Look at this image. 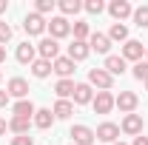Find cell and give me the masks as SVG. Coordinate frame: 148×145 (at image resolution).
Wrapping results in <instances>:
<instances>
[{"instance_id":"cell-1","label":"cell","mask_w":148,"mask_h":145,"mask_svg":"<svg viewBox=\"0 0 148 145\" xmlns=\"http://www.w3.org/2000/svg\"><path fill=\"white\" fill-rule=\"evenodd\" d=\"M46 26H49V20L43 17V14H37V12H29L26 20H23V29H26L29 37H40L43 31H46Z\"/></svg>"},{"instance_id":"cell-2","label":"cell","mask_w":148,"mask_h":145,"mask_svg":"<svg viewBox=\"0 0 148 145\" xmlns=\"http://www.w3.org/2000/svg\"><path fill=\"white\" fill-rule=\"evenodd\" d=\"M137 105H140V97L134 91H120L114 97V108H120L123 114H137Z\"/></svg>"},{"instance_id":"cell-3","label":"cell","mask_w":148,"mask_h":145,"mask_svg":"<svg viewBox=\"0 0 148 145\" xmlns=\"http://www.w3.org/2000/svg\"><path fill=\"white\" fill-rule=\"evenodd\" d=\"M88 85L97 91H111V85H114V77H111L106 68H91L88 71Z\"/></svg>"},{"instance_id":"cell-4","label":"cell","mask_w":148,"mask_h":145,"mask_svg":"<svg viewBox=\"0 0 148 145\" xmlns=\"http://www.w3.org/2000/svg\"><path fill=\"white\" fill-rule=\"evenodd\" d=\"M37 57H40V60L54 63L57 57H60V43H57L54 37H43V40L37 43Z\"/></svg>"},{"instance_id":"cell-5","label":"cell","mask_w":148,"mask_h":145,"mask_svg":"<svg viewBox=\"0 0 148 145\" xmlns=\"http://www.w3.org/2000/svg\"><path fill=\"white\" fill-rule=\"evenodd\" d=\"M46 31H49V37H54V40H63V37L71 34V23H69V17H51L49 20V26H46Z\"/></svg>"},{"instance_id":"cell-6","label":"cell","mask_w":148,"mask_h":145,"mask_svg":"<svg viewBox=\"0 0 148 145\" xmlns=\"http://www.w3.org/2000/svg\"><path fill=\"white\" fill-rule=\"evenodd\" d=\"M69 137H71L74 145H94V128L83 125V122H77V125H71V131H69Z\"/></svg>"},{"instance_id":"cell-7","label":"cell","mask_w":148,"mask_h":145,"mask_svg":"<svg viewBox=\"0 0 148 145\" xmlns=\"http://www.w3.org/2000/svg\"><path fill=\"white\" fill-rule=\"evenodd\" d=\"M143 54H145V46H143V43H140V40H125V43H123V60H125V63H140V60H143Z\"/></svg>"},{"instance_id":"cell-8","label":"cell","mask_w":148,"mask_h":145,"mask_svg":"<svg viewBox=\"0 0 148 145\" xmlns=\"http://www.w3.org/2000/svg\"><path fill=\"white\" fill-rule=\"evenodd\" d=\"M94 137H97L100 142L114 145L117 140H120V125H117V122H100V125H97V131H94Z\"/></svg>"},{"instance_id":"cell-9","label":"cell","mask_w":148,"mask_h":145,"mask_svg":"<svg viewBox=\"0 0 148 145\" xmlns=\"http://www.w3.org/2000/svg\"><path fill=\"white\" fill-rule=\"evenodd\" d=\"M106 9H108V14L117 20V23H123L125 17H131V14H134V6H131L128 0H111Z\"/></svg>"},{"instance_id":"cell-10","label":"cell","mask_w":148,"mask_h":145,"mask_svg":"<svg viewBox=\"0 0 148 145\" xmlns=\"http://www.w3.org/2000/svg\"><path fill=\"white\" fill-rule=\"evenodd\" d=\"M120 131L128 137H140L143 134V114H125L120 122Z\"/></svg>"},{"instance_id":"cell-11","label":"cell","mask_w":148,"mask_h":145,"mask_svg":"<svg viewBox=\"0 0 148 145\" xmlns=\"http://www.w3.org/2000/svg\"><path fill=\"white\" fill-rule=\"evenodd\" d=\"M6 91H9L12 100H29V83H26L23 77H12V80L6 83Z\"/></svg>"},{"instance_id":"cell-12","label":"cell","mask_w":148,"mask_h":145,"mask_svg":"<svg viewBox=\"0 0 148 145\" xmlns=\"http://www.w3.org/2000/svg\"><path fill=\"white\" fill-rule=\"evenodd\" d=\"M91 108L97 114H111V108H114V94L111 91H97L94 100H91Z\"/></svg>"},{"instance_id":"cell-13","label":"cell","mask_w":148,"mask_h":145,"mask_svg":"<svg viewBox=\"0 0 148 145\" xmlns=\"http://www.w3.org/2000/svg\"><path fill=\"white\" fill-rule=\"evenodd\" d=\"M14 60L23 63V66H32V63L37 60V46H34V43H29V40H26V43H20L17 51H14Z\"/></svg>"},{"instance_id":"cell-14","label":"cell","mask_w":148,"mask_h":145,"mask_svg":"<svg viewBox=\"0 0 148 145\" xmlns=\"http://www.w3.org/2000/svg\"><path fill=\"white\" fill-rule=\"evenodd\" d=\"M91 54V46L88 43H83V40H71V46H69V60L71 63H80V60H86V57Z\"/></svg>"},{"instance_id":"cell-15","label":"cell","mask_w":148,"mask_h":145,"mask_svg":"<svg viewBox=\"0 0 148 145\" xmlns=\"http://www.w3.org/2000/svg\"><path fill=\"white\" fill-rule=\"evenodd\" d=\"M88 46H91V51H97V54H106V57H108V51H111V40H108V34H100V31H91V37H88Z\"/></svg>"},{"instance_id":"cell-16","label":"cell","mask_w":148,"mask_h":145,"mask_svg":"<svg viewBox=\"0 0 148 145\" xmlns=\"http://www.w3.org/2000/svg\"><path fill=\"white\" fill-rule=\"evenodd\" d=\"M91 100H94V91H91L88 83H77V85H74V97H71L74 105H88Z\"/></svg>"},{"instance_id":"cell-17","label":"cell","mask_w":148,"mask_h":145,"mask_svg":"<svg viewBox=\"0 0 148 145\" xmlns=\"http://www.w3.org/2000/svg\"><path fill=\"white\" fill-rule=\"evenodd\" d=\"M34 103L32 100H14L12 103V117H23V120H32L34 117Z\"/></svg>"},{"instance_id":"cell-18","label":"cell","mask_w":148,"mask_h":145,"mask_svg":"<svg viewBox=\"0 0 148 145\" xmlns=\"http://www.w3.org/2000/svg\"><path fill=\"white\" fill-rule=\"evenodd\" d=\"M51 68H54V74L60 77V80H71V74H74V63L69 60V57H57L54 63H51Z\"/></svg>"},{"instance_id":"cell-19","label":"cell","mask_w":148,"mask_h":145,"mask_svg":"<svg viewBox=\"0 0 148 145\" xmlns=\"http://www.w3.org/2000/svg\"><path fill=\"white\" fill-rule=\"evenodd\" d=\"M32 122H34L37 128H43V131L51 128V125H54V114H51V108H37L34 117H32Z\"/></svg>"},{"instance_id":"cell-20","label":"cell","mask_w":148,"mask_h":145,"mask_svg":"<svg viewBox=\"0 0 148 145\" xmlns=\"http://www.w3.org/2000/svg\"><path fill=\"white\" fill-rule=\"evenodd\" d=\"M103 68H106L111 77H117V74L125 71V60H123L120 54H108V57H106V63H103Z\"/></svg>"},{"instance_id":"cell-21","label":"cell","mask_w":148,"mask_h":145,"mask_svg":"<svg viewBox=\"0 0 148 145\" xmlns=\"http://www.w3.org/2000/svg\"><path fill=\"white\" fill-rule=\"evenodd\" d=\"M51 114H54V120H69V117L74 114V103L71 100H57Z\"/></svg>"},{"instance_id":"cell-22","label":"cell","mask_w":148,"mask_h":145,"mask_svg":"<svg viewBox=\"0 0 148 145\" xmlns=\"http://www.w3.org/2000/svg\"><path fill=\"white\" fill-rule=\"evenodd\" d=\"M74 80H57L54 83V94H57V100H69V97H74Z\"/></svg>"},{"instance_id":"cell-23","label":"cell","mask_w":148,"mask_h":145,"mask_svg":"<svg viewBox=\"0 0 148 145\" xmlns=\"http://www.w3.org/2000/svg\"><path fill=\"white\" fill-rule=\"evenodd\" d=\"M29 68H32V74H34L37 80H46L49 74L54 71V68H51V63H49V60H40V57H37V60L29 66Z\"/></svg>"},{"instance_id":"cell-24","label":"cell","mask_w":148,"mask_h":145,"mask_svg":"<svg viewBox=\"0 0 148 145\" xmlns=\"http://www.w3.org/2000/svg\"><path fill=\"white\" fill-rule=\"evenodd\" d=\"M71 31H74V40L88 43V37H91V26H88L86 20H74V23H71Z\"/></svg>"},{"instance_id":"cell-25","label":"cell","mask_w":148,"mask_h":145,"mask_svg":"<svg viewBox=\"0 0 148 145\" xmlns=\"http://www.w3.org/2000/svg\"><path fill=\"white\" fill-rule=\"evenodd\" d=\"M29 125H32V120H23V117H12L9 120V131L20 137V134H29Z\"/></svg>"},{"instance_id":"cell-26","label":"cell","mask_w":148,"mask_h":145,"mask_svg":"<svg viewBox=\"0 0 148 145\" xmlns=\"http://www.w3.org/2000/svg\"><path fill=\"white\" fill-rule=\"evenodd\" d=\"M57 9L63 12V17H69V14H77V12L83 9V3H80V0H60Z\"/></svg>"},{"instance_id":"cell-27","label":"cell","mask_w":148,"mask_h":145,"mask_svg":"<svg viewBox=\"0 0 148 145\" xmlns=\"http://www.w3.org/2000/svg\"><path fill=\"white\" fill-rule=\"evenodd\" d=\"M108 40H111V43H114V40H120V43H125V40H128V29H125L123 23H114V26L108 29Z\"/></svg>"},{"instance_id":"cell-28","label":"cell","mask_w":148,"mask_h":145,"mask_svg":"<svg viewBox=\"0 0 148 145\" xmlns=\"http://www.w3.org/2000/svg\"><path fill=\"white\" fill-rule=\"evenodd\" d=\"M131 17H134V26H140V29H145V26H148V6H137Z\"/></svg>"},{"instance_id":"cell-29","label":"cell","mask_w":148,"mask_h":145,"mask_svg":"<svg viewBox=\"0 0 148 145\" xmlns=\"http://www.w3.org/2000/svg\"><path fill=\"white\" fill-rule=\"evenodd\" d=\"M131 74H134L137 80H143V83H145V80H148V60H140V63H134Z\"/></svg>"},{"instance_id":"cell-30","label":"cell","mask_w":148,"mask_h":145,"mask_svg":"<svg viewBox=\"0 0 148 145\" xmlns=\"http://www.w3.org/2000/svg\"><path fill=\"white\" fill-rule=\"evenodd\" d=\"M54 9H57L54 0H37V3H34V12H37V14H51Z\"/></svg>"},{"instance_id":"cell-31","label":"cell","mask_w":148,"mask_h":145,"mask_svg":"<svg viewBox=\"0 0 148 145\" xmlns=\"http://www.w3.org/2000/svg\"><path fill=\"white\" fill-rule=\"evenodd\" d=\"M83 9H86L88 14H103V12H106V3H103V0H88V3H83Z\"/></svg>"},{"instance_id":"cell-32","label":"cell","mask_w":148,"mask_h":145,"mask_svg":"<svg viewBox=\"0 0 148 145\" xmlns=\"http://www.w3.org/2000/svg\"><path fill=\"white\" fill-rule=\"evenodd\" d=\"M9 40H12V26H9L6 20H0V46L9 43Z\"/></svg>"},{"instance_id":"cell-33","label":"cell","mask_w":148,"mask_h":145,"mask_svg":"<svg viewBox=\"0 0 148 145\" xmlns=\"http://www.w3.org/2000/svg\"><path fill=\"white\" fill-rule=\"evenodd\" d=\"M12 145H34V137H29V134H20V137H12Z\"/></svg>"},{"instance_id":"cell-34","label":"cell","mask_w":148,"mask_h":145,"mask_svg":"<svg viewBox=\"0 0 148 145\" xmlns=\"http://www.w3.org/2000/svg\"><path fill=\"white\" fill-rule=\"evenodd\" d=\"M6 105H12V97H9V91L0 88V108H6Z\"/></svg>"},{"instance_id":"cell-35","label":"cell","mask_w":148,"mask_h":145,"mask_svg":"<svg viewBox=\"0 0 148 145\" xmlns=\"http://www.w3.org/2000/svg\"><path fill=\"white\" fill-rule=\"evenodd\" d=\"M131 145H148V137L140 134V137H134V142H131Z\"/></svg>"},{"instance_id":"cell-36","label":"cell","mask_w":148,"mask_h":145,"mask_svg":"<svg viewBox=\"0 0 148 145\" xmlns=\"http://www.w3.org/2000/svg\"><path fill=\"white\" fill-rule=\"evenodd\" d=\"M6 131H9V122H6V120H3V117H0V137H3V134H6Z\"/></svg>"},{"instance_id":"cell-37","label":"cell","mask_w":148,"mask_h":145,"mask_svg":"<svg viewBox=\"0 0 148 145\" xmlns=\"http://www.w3.org/2000/svg\"><path fill=\"white\" fill-rule=\"evenodd\" d=\"M6 9H9V0H0V14H3Z\"/></svg>"},{"instance_id":"cell-38","label":"cell","mask_w":148,"mask_h":145,"mask_svg":"<svg viewBox=\"0 0 148 145\" xmlns=\"http://www.w3.org/2000/svg\"><path fill=\"white\" fill-rule=\"evenodd\" d=\"M6 60V46H0V63Z\"/></svg>"},{"instance_id":"cell-39","label":"cell","mask_w":148,"mask_h":145,"mask_svg":"<svg viewBox=\"0 0 148 145\" xmlns=\"http://www.w3.org/2000/svg\"><path fill=\"white\" fill-rule=\"evenodd\" d=\"M114 145H125V142H120V140H117V142H114Z\"/></svg>"},{"instance_id":"cell-40","label":"cell","mask_w":148,"mask_h":145,"mask_svg":"<svg viewBox=\"0 0 148 145\" xmlns=\"http://www.w3.org/2000/svg\"><path fill=\"white\" fill-rule=\"evenodd\" d=\"M145 91H148V80H145Z\"/></svg>"},{"instance_id":"cell-41","label":"cell","mask_w":148,"mask_h":145,"mask_svg":"<svg viewBox=\"0 0 148 145\" xmlns=\"http://www.w3.org/2000/svg\"><path fill=\"white\" fill-rule=\"evenodd\" d=\"M145 57H148V46H145Z\"/></svg>"},{"instance_id":"cell-42","label":"cell","mask_w":148,"mask_h":145,"mask_svg":"<svg viewBox=\"0 0 148 145\" xmlns=\"http://www.w3.org/2000/svg\"><path fill=\"white\" fill-rule=\"evenodd\" d=\"M0 80H3V71H0Z\"/></svg>"},{"instance_id":"cell-43","label":"cell","mask_w":148,"mask_h":145,"mask_svg":"<svg viewBox=\"0 0 148 145\" xmlns=\"http://www.w3.org/2000/svg\"><path fill=\"white\" fill-rule=\"evenodd\" d=\"M71 145H74V142H71Z\"/></svg>"}]
</instances>
